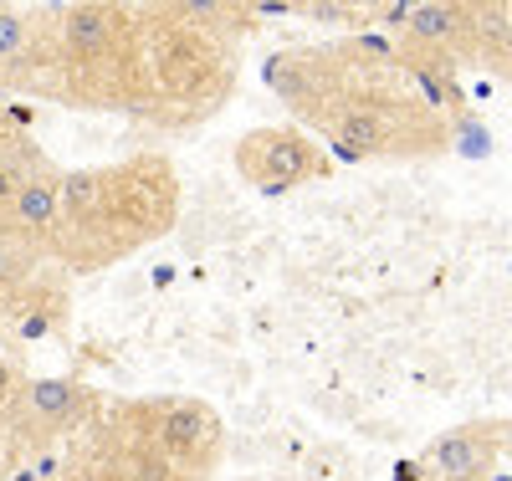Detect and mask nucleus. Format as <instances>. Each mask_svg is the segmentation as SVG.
Wrapping results in <instances>:
<instances>
[{
	"label": "nucleus",
	"mask_w": 512,
	"mask_h": 481,
	"mask_svg": "<svg viewBox=\"0 0 512 481\" xmlns=\"http://www.w3.org/2000/svg\"><path fill=\"white\" fill-rule=\"evenodd\" d=\"M241 174L256 185V190H267V195H282L292 185H303L308 174L318 169V154L303 134H292V128H262V134H251L241 144Z\"/></svg>",
	"instance_id": "f257e3e1"
},
{
	"label": "nucleus",
	"mask_w": 512,
	"mask_h": 481,
	"mask_svg": "<svg viewBox=\"0 0 512 481\" xmlns=\"http://www.w3.org/2000/svg\"><path fill=\"white\" fill-rule=\"evenodd\" d=\"M420 466L436 481H482L487 476V446L472 430H451V435H436V441L425 446Z\"/></svg>",
	"instance_id": "f03ea898"
},
{
	"label": "nucleus",
	"mask_w": 512,
	"mask_h": 481,
	"mask_svg": "<svg viewBox=\"0 0 512 481\" xmlns=\"http://www.w3.org/2000/svg\"><path fill=\"white\" fill-rule=\"evenodd\" d=\"M11 226L36 236V231H52L57 226V215H62V200H57V185L52 180H21L16 200H11Z\"/></svg>",
	"instance_id": "7ed1b4c3"
},
{
	"label": "nucleus",
	"mask_w": 512,
	"mask_h": 481,
	"mask_svg": "<svg viewBox=\"0 0 512 481\" xmlns=\"http://www.w3.org/2000/svg\"><path fill=\"white\" fill-rule=\"evenodd\" d=\"M118 36V16L108 6H72L62 16V41H67V52H82V57H93L103 52L108 41Z\"/></svg>",
	"instance_id": "20e7f679"
},
{
	"label": "nucleus",
	"mask_w": 512,
	"mask_h": 481,
	"mask_svg": "<svg viewBox=\"0 0 512 481\" xmlns=\"http://www.w3.org/2000/svg\"><path fill=\"white\" fill-rule=\"evenodd\" d=\"M333 144H338V154H349V159H359V154H384V123L374 118V113H344L333 123Z\"/></svg>",
	"instance_id": "39448f33"
},
{
	"label": "nucleus",
	"mask_w": 512,
	"mask_h": 481,
	"mask_svg": "<svg viewBox=\"0 0 512 481\" xmlns=\"http://www.w3.org/2000/svg\"><path fill=\"white\" fill-rule=\"evenodd\" d=\"M103 185H108L103 169H77V174H67V180L57 185V200H62L67 215H88L103 200Z\"/></svg>",
	"instance_id": "423d86ee"
},
{
	"label": "nucleus",
	"mask_w": 512,
	"mask_h": 481,
	"mask_svg": "<svg viewBox=\"0 0 512 481\" xmlns=\"http://www.w3.org/2000/svg\"><path fill=\"white\" fill-rule=\"evenodd\" d=\"M461 21H466L461 6H415L405 31H410L415 41H451V36L461 31Z\"/></svg>",
	"instance_id": "0eeeda50"
},
{
	"label": "nucleus",
	"mask_w": 512,
	"mask_h": 481,
	"mask_svg": "<svg viewBox=\"0 0 512 481\" xmlns=\"http://www.w3.org/2000/svg\"><path fill=\"white\" fill-rule=\"evenodd\" d=\"M72 405H77V389L67 379H36L31 384V410L36 415L57 420V415H72Z\"/></svg>",
	"instance_id": "6e6552de"
},
{
	"label": "nucleus",
	"mask_w": 512,
	"mask_h": 481,
	"mask_svg": "<svg viewBox=\"0 0 512 481\" xmlns=\"http://www.w3.org/2000/svg\"><path fill=\"white\" fill-rule=\"evenodd\" d=\"M200 430H205V415H200L195 405H180L175 415L164 420L159 435H164V446H169V451H195V446H200Z\"/></svg>",
	"instance_id": "1a4fd4ad"
},
{
	"label": "nucleus",
	"mask_w": 512,
	"mask_h": 481,
	"mask_svg": "<svg viewBox=\"0 0 512 481\" xmlns=\"http://www.w3.org/2000/svg\"><path fill=\"white\" fill-rule=\"evenodd\" d=\"M31 272V251L21 246V236L0 231V287H16Z\"/></svg>",
	"instance_id": "9d476101"
},
{
	"label": "nucleus",
	"mask_w": 512,
	"mask_h": 481,
	"mask_svg": "<svg viewBox=\"0 0 512 481\" xmlns=\"http://www.w3.org/2000/svg\"><path fill=\"white\" fill-rule=\"evenodd\" d=\"M31 41V26L21 11H0V62H16Z\"/></svg>",
	"instance_id": "9b49d317"
},
{
	"label": "nucleus",
	"mask_w": 512,
	"mask_h": 481,
	"mask_svg": "<svg viewBox=\"0 0 512 481\" xmlns=\"http://www.w3.org/2000/svg\"><path fill=\"white\" fill-rule=\"evenodd\" d=\"M16 190H21V180H16V174H11L6 164H0V215H6V210H11V200H16Z\"/></svg>",
	"instance_id": "f8f14e48"
},
{
	"label": "nucleus",
	"mask_w": 512,
	"mask_h": 481,
	"mask_svg": "<svg viewBox=\"0 0 512 481\" xmlns=\"http://www.w3.org/2000/svg\"><path fill=\"white\" fill-rule=\"evenodd\" d=\"M47 328H52V318H47V313H31V318H21V328H16V333H21V338H47Z\"/></svg>",
	"instance_id": "ddd939ff"
},
{
	"label": "nucleus",
	"mask_w": 512,
	"mask_h": 481,
	"mask_svg": "<svg viewBox=\"0 0 512 481\" xmlns=\"http://www.w3.org/2000/svg\"><path fill=\"white\" fill-rule=\"evenodd\" d=\"M410 11L415 6H379V21L384 26H410Z\"/></svg>",
	"instance_id": "4468645a"
},
{
	"label": "nucleus",
	"mask_w": 512,
	"mask_h": 481,
	"mask_svg": "<svg viewBox=\"0 0 512 481\" xmlns=\"http://www.w3.org/2000/svg\"><path fill=\"white\" fill-rule=\"evenodd\" d=\"M395 481H425V466L420 461H400L395 466Z\"/></svg>",
	"instance_id": "2eb2a0df"
},
{
	"label": "nucleus",
	"mask_w": 512,
	"mask_h": 481,
	"mask_svg": "<svg viewBox=\"0 0 512 481\" xmlns=\"http://www.w3.org/2000/svg\"><path fill=\"white\" fill-rule=\"evenodd\" d=\"M11 384H16V374H11V364H6V359H0V405L11 400Z\"/></svg>",
	"instance_id": "dca6fc26"
},
{
	"label": "nucleus",
	"mask_w": 512,
	"mask_h": 481,
	"mask_svg": "<svg viewBox=\"0 0 512 481\" xmlns=\"http://www.w3.org/2000/svg\"><path fill=\"white\" fill-rule=\"evenodd\" d=\"M507 41H512V21H507Z\"/></svg>",
	"instance_id": "f3484780"
},
{
	"label": "nucleus",
	"mask_w": 512,
	"mask_h": 481,
	"mask_svg": "<svg viewBox=\"0 0 512 481\" xmlns=\"http://www.w3.org/2000/svg\"><path fill=\"white\" fill-rule=\"evenodd\" d=\"M497 481H507V476H497Z\"/></svg>",
	"instance_id": "a211bd4d"
}]
</instances>
